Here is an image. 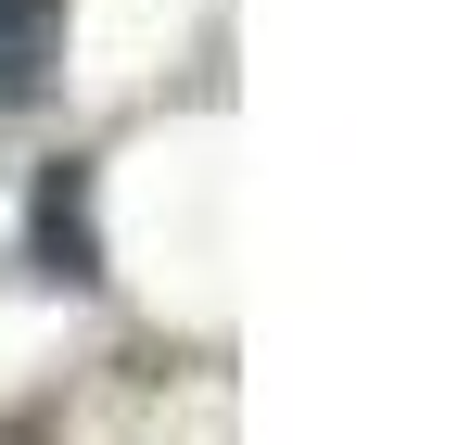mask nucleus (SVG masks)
<instances>
[{"label": "nucleus", "mask_w": 458, "mask_h": 445, "mask_svg": "<svg viewBox=\"0 0 458 445\" xmlns=\"http://www.w3.org/2000/svg\"><path fill=\"white\" fill-rule=\"evenodd\" d=\"M51 51H64V0H0V115H13V102H38Z\"/></svg>", "instance_id": "2"}, {"label": "nucleus", "mask_w": 458, "mask_h": 445, "mask_svg": "<svg viewBox=\"0 0 458 445\" xmlns=\"http://www.w3.org/2000/svg\"><path fill=\"white\" fill-rule=\"evenodd\" d=\"M38 267H51L64 293H102V216H89V165H77V153L38 179Z\"/></svg>", "instance_id": "1"}]
</instances>
